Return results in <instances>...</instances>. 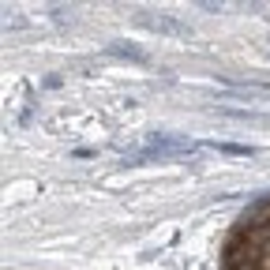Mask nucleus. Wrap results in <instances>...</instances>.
<instances>
[{
	"label": "nucleus",
	"mask_w": 270,
	"mask_h": 270,
	"mask_svg": "<svg viewBox=\"0 0 270 270\" xmlns=\"http://www.w3.org/2000/svg\"><path fill=\"white\" fill-rule=\"evenodd\" d=\"M248 255L237 259V270H270V218H259L252 233H244Z\"/></svg>",
	"instance_id": "1"
}]
</instances>
